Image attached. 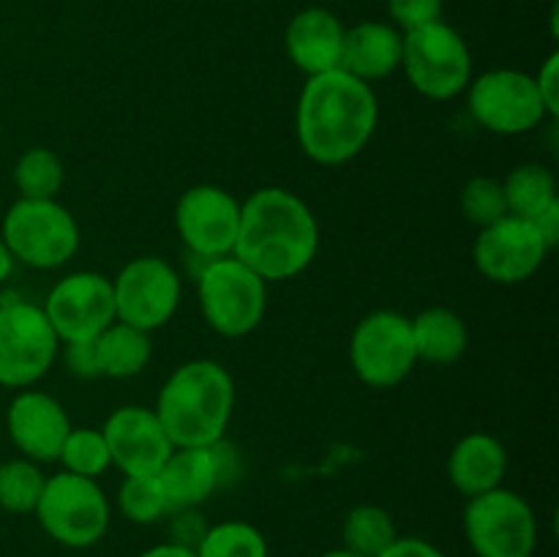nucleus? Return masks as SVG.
<instances>
[{"mask_svg": "<svg viewBox=\"0 0 559 557\" xmlns=\"http://www.w3.org/2000/svg\"><path fill=\"white\" fill-rule=\"evenodd\" d=\"M377 118L380 107L369 82L333 69L306 80L295 112V131L311 162L338 167L369 145Z\"/></svg>", "mask_w": 559, "mask_h": 557, "instance_id": "obj_1", "label": "nucleus"}, {"mask_svg": "<svg viewBox=\"0 0 559 557\" xmlns=\"http://www.w3.org/2000/svg\"><path fill=\"white\" fill-rule=\"evenodd\" d=\"M320 249V224L298 194L278 186L254 191L240 205V227L233 257L265 282L304 273Z\"/></svg>", "mask_w": 559, "mask_h": 557, "instance_id": "obj_2", "label": "nucleus"}, {"mask_svg": "<svg viewBox=\"0 0 559 557\" xmlns=\"http://www.w3.org/2000/svg\"><path fill=\"white\" fill-rule=\"evenodd\" d=\"M235 407V382L216 360H189L162 386L156 415L175 448H200L224 440Z\"/></svg>", "mask_w": 559, "mask_h": 557, "instance_id": "obj_3", "label": "nucleus"}, {"mask_svg": "<svg viewBox=\"0 0 559 557\" xmlns=\"http://www.w3.org/2000/svg\"><path fill=\"white\" fill-rule=\"evenodd\" d=\"M265 278L251 271L238 257L205 260L197 276V295L207 325L227 339H240L254 331L265 317Z\"/></svg>", "mask_w": 559, "mask_h": 557, "instance_id": "obj_4", "label": "nucleus"}, {"mask_svg": "<svg viewBox=\"0 0 559 557\" xmlns=\"http://www.w3.org/2000/svg\"><path fill=\"white\" fill-rule=\"evenodd\" d=\"M0 240L11 257L38 271L66 265L80 249V224L58 200H20L5 211Z\"/></svg>", "mask_w": 559, "mask_h": 557, "instance_id": "obj_5", "label": "nucleus"}, {"mask_svg": "<svg viewBox=\"0 0 559 557\" xmlns=\"http://www.w3.org/2000/svg\"><path fill=\"white\" fill-rule=\"evenodd\" d=\"M44 533L69 549L98 544L109 528V502L96 478L74 473L49 475L36 502Z\"/></svg>", "mask_w": 559, "mask_h": 557, "instance_id": "obj_6", "label": "nucleus"}, {"mask_svg": "<svg viewBox=\"0 0 559 557\" xmlns=\"http://www.w3.org/2000/svg\"><path fill=\"white\" fill-rule=\"evenodd\" d=\"M402 69L418 93L448 102L467 91L473 80V55L467 42L442 20L404 33Z\"/></svg>", "mask_w": 559, "mask_h": 557, "instance_id": "obj_7", "label": "nucleus"}, {"mask_svg": "<svg viewBox=\"0 0 559 557\" xmlns=\"http://www.w3.org/2000/svg\"><path fill=\"white\" fill-rule=\"evenodd\" d=\"M464 535L478 557H533L538 519L533 506L513 489L484 491L464 508Z\"/></svg>", "mask_w": 559, "mask_h": 557, "instance_id": "obj_8", "label": "nucleus"}, {"mask_svg": "<svg viewBox=\"0 0 559 557\" xmlns=\"http://www.w3.org/2000/svg\"><path fill=\"white\" fill-rule=\"evenodd\" d=\"M349 364L366 386H399L418 364L409 317L391 309L366 315L349 339Z\"/></svg>", "mask_w": 559, "mask_h": 557, "instance_id": "obj_9", "label": "nucleus"}, {"mask_svg": "<svg viewBox=\"0 0 559 557\" xmlns=\"http://www.w3.org/2000/svg\"><path fill=\"white\" fill-rule=\"evenodd\" d=\"M55 336L41 306L11 300L0 306V386L31 388L58 358Z\"/></svg>", "mask_w": 559, "mask_h": 557, "instance_id": "obj_10", "label": "nucleus"}, {"mask_svg": "<svg viewBox=\"0 0 559 557\" xmlns=\"http://www.w3.org/2000/svg\"><path fill=\"white\" fill-rule=\"evenodd\" d=\"M473 118L495 134H524L544 123L546 112L535 80L516 69H495L467 85Z\"/></svg>", "mask_w": 559, "mask_h": 557, "instance_id": "obj_11", "label": "nucleus"}, {"mask_svg": "<svg viewBox=\"0 0 559 557\" xmlns=\"http://www.w3.org/2000/svg\"><path fill=\"white\" fill-rule=\"evenodd\" d=\"M115 317L140 331H156L173 320L180 304V276L162 257H134L112 278Z\"/></svg>", "mask_w": 559, "mask_h": 557, "instance_id": "obj_12", "label": "nucleus"}, {"mask_svg": "<svg viewBox=\"0 0 559 557\" xmlns=\"http://www.w3.org/2000/svg\"><path fill=\"white\" fill-rule=\"evenodd\" d=\"M41 309L63 344L93 342L104 328L118 320L112 282L96 271H76L60 278L49 289Z\"/></svg>", "mask_w": 559, "mask_h": 557, "instance_id": "obj_13", "label": "nucleus"}, {"mask_svg": "<svg viewBox=\"0 0 559 557\" xmlns=\"http://www.w3.org/2000/svg\"><path fill=\"white\" fill-rule=\"evenodd\" d=\"M175 227L186 249L202 260L233 254L240 227V202L222 186L200 183L180 194Z\"/></svg>", "mask_w": 559, "mask_h": 557, "instance_id": "obj_14", "label": "nucleus"}, {"mask_svg": "<svg viewBox=\"0 0 559 557\" xmlns=\"http://www.w3.org/2000/svg\"><path fill=\"white\" fill-rule=\"evenodd\" d=\"M549 251V244L530 218L508 213L489 227H480L473 246V260L489 282L519 284L538 273Z\"/></svg>", "mask_w": 559, "mask_h": 557, "instance_id": "obj_15", "label": "nucleus"}, {"mask_svg": "<svg viewBox=\"0 0 559 557\" xmlns=\"http://www.w3.org/2000/svg\"><path fill=\"white\" fill-rule=\"evenodd\" d=\"M109 459L123 475H156L175 451L156 410L126 404L107 418L102 429Z\"/></svg>", "mask_w": 559, "mask_h": 557, "instance_id": "obj_16", "label": "nucleus"}, {"mask_svg": "<svg viewBox=\"0 0 559 557\" xmlns=\"http://www.w3.org/2000/svg\"><path fill=\"white\" fill-rule=\"evenodd\" d=\"M5 429L11 442L25 453L31 462H55L60 457L71 420L63 404L44 391L22 388L9 404Z\"/></svg>", "mask_w": 559, "mask_h": 557, "instance_id": "obj_17", "label": "nucleus"}, {"mask_svg": "<svg viewBox=\"0 0 559 557\" xmlns=\"http://www.w3.org/2000/svg\"><path fill=\"white\" fill-rule=\"evenodd\" d=\"M344 31L333 11L328 9H304L293 16L287 25V36H284V47H287L289 60L295 69L304 74H325L342 66V47H344Z\"/></svg>", "mask_w": 559, "mask_h": 557, "instance_id": "obj_18", "label": "nucleus"}, {"mask_svg": "<svg viewBox=\"0 0 559 557\" xmlns=\"http://www.w3.org/2000/svg\"><path fill=\"white\" fill-rule=\"evenodd\" d=\"M156 475L167 495L169 513L202 506L224 484L213 446L175 448Z\"/></svg>", "mask_w": 559, "mask_h": 557, "instance_id": "obj_19", "label": "nucleus"}, {"mask_svg": "<svg viewBox=\"0 0 559 557\" xmlns=\"http://www.w3.org/2000/svg\"><path fill=\"white\" fill-rule=\"evenodd\" d=\"M404 33L385 22H360L344 31L342 66L338 69L353 74L360 82L385 80L402 66Z\"/></svg>", "mask_w": 559, "mask_h": 557, "instance_id": "obj_20", "label": "nucleus"}, {"mask_svg": "<svg viewBox=\"0 0 559 557\" xmlns=\"http://www.w3.org/2000/svg\"><path fill=\"white\" fill-rule=\"evenodd\" d=\"M508 470V453L497 437L473 431L453 446L448 459V478L464 497H478L502 486Z\"/></svg>", "mask_w": 559, "mask_h": 557, "instance_id": "obj_21", "label": "nucleus"}, {"mask_svg": "<svg viewBox=\"0 0 559 557\" xmlns=\"http://www.w3.org/2000/svg\"><path fill=\"white\" fill-rule=\"evenodd\" d=\"M413 322V342L418 360L435 366H451L467 353V322L445 306H431L420 311Z\"/></svg>", "mask_w": 559, "mask_h": 557, "instance_id": "obj_22", "label": "nucleus"}, {"mask_svg": "<svg viewBox=\"0 0 559 557\" xmlns=\"http://www.w3.org/2000/svg\"><path fill=\"white\" fill-rule=\"evenodd\" d=\"M93 347H96L98 375L129 380L140 375L151 360V333L115 320L93 339Z\"/></svg>", "mask_w": 559, "mask_h": 557, "instance_id": "obj_23", "label": "nucleus"}, {"mask_svg": "<svg viewBox=\"0 0 559 557\" xmlns=\"http://www.w3.org/2000/svg\"><path fill=\"white\" fill-rule=\"evenodd\" d=\"M506 205L511 216L535 218L546 205L559 200L555 173L544 164H522L502 180Z\"/></svg>", "mask_w": 559, "mask_h": 557, "instance_id": "obj_24", "label": "nucleus"}, {"mask_svg": "<svg viewBox=\"0 0 559 557\" xmlns=\"http://www.w3.org/2000/svg\"><path fill=\"white\" fill-rule=\"evenodd\" d=\"M396 524L380 506H355L342 524L344 549L358 557H377L396 541Z\"/></svg>", "mask_w": 559, "mask_h": 557, "instance_id": "obj_25", "label": "nucleus"}, {"mask_svg": "<svg viewBox=\"0 0 559 557\" xmlns=\"http://www.w3.org/2000/svg\"><path fill=\"white\" fill-rule=\"evenodd\" d=\"M14 183L25 200H55L63 186V162L49 147H31L16 158Z\"/></svg>", "mask_w": 559, "mask_h": 557, "instance_id": "obj_26", "label": "nucleus"}, {"mask_svg": "<svg viewBox=\"0 0 559 557\" xmlns=\"http://www.w3.org/2000/svg\"><path fill=\"white\" fill-rule=\"evenodd\" d=\"M194 552L197 557H267V541L254 524L229 519L211 524Z\"/></svg>", "mask_w": 559, "mask_h": 557, "instance_id": "obj_27", "label": "nucleus"}, {"mask_svg": "<svg viewBox=\"0 0 559 557\" xmlns=\"http://www.w3.org/2000/svg\"><path fill=\"white\" fill-rule=\"evenodd\" d=\"M58 459L63 462L66 473L85 475V478H98V475L112 467L102 429H91V426H80V429L71 426Z\"/></svg>", "mask_w": 559, "mask_h": 557, "instance_id": "obj_28", "label": "nucleus"}, {"mask_svg": "<svg viewBox=\"0 0 559 557\" xmlns=\"http://www.w3.org/2000/svg\"><path fill=\"white\" fill-rule=\"evenodd\" d=\"M118 508L129 522L153 524L169 513L158 475H126L118 489Z\"/></svg>", "mask_w": 559, "mask_h": 557, "instance_id": "obj_29", "label": "nucleus"}, {"mask_svg": "<svg viewBox=\"0 0 559 557\" xmlns=\"http://www.w3.org/2000/svg\"><path fill=\"white\" fill-rule=\"evenodd\" d=\"M44 473L38 462L31 459H11L0 464V508L11 513L36 511V502L44 489Z\"/></svg>", "mask_w": 559, "mask_h": 557, "instance_id": "obj_30", "label": "nucleus"}, {"mask_svg": "<svg viewBox=\"0 0 559 557\" xmlns=\"http://www.w3.org/2000/svg\"><path fill=\"white\" fill-rule=\"evenodd\" d=\"M459 202H462L464 218L478 224V227H489L497 218L508 216L502 180L489 178V175H478V178L467 180L462 189V200Z\"/></svg>", "mask_w": 559, "mask_h": 557, "instance_id": "obj_31", "label": "nucleus"}, {"mask_svg": "<svg viewBox=\"0 0 559 557\" xmlns=\"http://www.w3.org/2000/svg\"><path fill=\"white\" fill-rule=\"evenodd\" d=\"M388 9H391L393 22L407 33L440 20L442 0H388Z\"/></svg>", "mask_w": 559, "mask_h": 557, "instance_id": "obj_32", "label": "nucleus"}, {"mask_svg": "<svg viewBox=\"0 0 559 557\" xmlns=\"http://www.w3.org/2000/svg\"><path fill=\"white\" fill-rule=\"evenodd\" d=\"M535 87H538L540 98H544V107L549 112V118L559 115V52H551L544 60V66L538 69V76H533Z\"/></svg>", "mask_w": 559, "mask_h": 557, "instance_id": "obj_33", "label": "nucleus"}, {"mask_svg": "<svg viewBox=\"0 0 559 557\" xmlns=\"http://www.w3.org/2000/svg\"><path fill=\"white\" fill-rule=\"evenodd\" d=\"M66 366L74 377H102L98 375V364H96V347L93 342H69L66 344V353H63Z\"/></svg>", "mask_w": 559, "mask_h": 557, "instance_id": "obj_34", "label": "nucleus"}, {"mask_svg": "<svg viewBox=\"0 0 559 557\" xmlns=\"http://www.w3.org/2000/svg\"><path fill=\"white\" fill-rule=\"evenodd\" d=\"M205 522L197 513V508H183V511H175V522H173V541L175 544H183L197 549L200 538L205 535Z\"/></svg>", "mask_w": 559, "mask_h": 557, "instance_id": "obj_35", "label": "nucleus"}, {"mask_svg": "<svg viewBox=\"0 0 559 557\" xmlns=\"http://www.w3.org/2000/svg\"><path fill=\"white\" fill-rule=\"evenodd\" d=\"M377 557H445V552L424 538H396L382 555Z\"/></svg>", "mask_w": 559, "mask_h": 557, "instance_id": "obj_36", "label": "nucleus"}, {"mask_svg": "<svg viewBox=\"0 0 559 557\" xmlns=\"http://www.w3.org/2000/svg\"><path fill=\"white\" fill-rule=\"evenodd\" d=\"M530 222L538 227V233L544 235V240L549 244V249H555V246L559 244V200L551 202V205H546L544 211H540L535 218H530Z\"/></svg>", "mask_w": 559, "mask_h": 557, "instance_id": "obj_37", "label": "nucleus"}, {"mask_svg": "<svg viewBox=\"0 0 559 557\" xmlns=\"http://www.w3.org/2000/svg\"><path fill=\"white\" fill-rule=\"evenodd\" d=\"M140 557H197V552L191 546L175 544V541H167V544H156L151 549L142 552Z\"/></svg>", "mask_w": 559, "mask_h": 557, "instance_id": "obj_38", "label": "nucleus"}, {"mask_svg": "<svg viewBox=\"0 0 559 557\" xmlns=\"http://www.w3.org/2000/svg\"><path fill=\"white\" fill-rule=\"evenodd\" d=\"M11 271H14V257H11V251L5 249V244L0 240V284L11 276Z\"/></svg>", "mask_w": 559, "mask_h": 557, "instance_id": "obj_39", "label": "nucleus"}, {"mask_svg": "<svg viewBox=\"0 0 559 557\" xmlns=\"http://www.w3.org/2000/svg\"><path fill=\"white\" fill-rule=\"evenodd\" d=\"M320 557H358L355 555V552H349V549H331V552H325V555H320Z\"/></svg>", "mask_w": 559, "mask_h": 557, "instance_id": "obj_40", "label": "nucleus"}]
</instances>
